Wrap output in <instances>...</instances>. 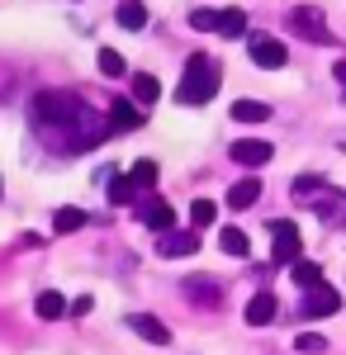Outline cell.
Instances as JSON below:
<instances>
[{
  "mask_svg": "<svg viewBox=\"0 0 346 355\" xmlns=\"http://www.w3.org/2000/svg\"><path fill=\"white\" fill-rule=\"evenodd\" d=\"M28 119L38 123V133L48 137V142L67 147V152H85V147H95L100 137L114 133L109 119H100L95 110H85L76 95H62V90H43V95H33Z\"/></svg>",
  "mask_w": 346,
  "mask_h": 355,
  "instance_id": "1",
  "label": "cell"
},
{
  "mask_svg": "<svg viewBox=\"0 0 346 355\" xmlns=\"http://www.w3.org/2000/svg\"><path fill=\"white\" fill-rule=\"evenodd\" d=\"M218 85H223V67H218L209 53H195L186 62V71H181L176 100H181V105H190V110H199V105H209L213 95H218Z\"/></svg>",
  "mask_w": 346,
  "mask_h": 355,
  "instance_id": "2",
  "label": "cell"
},
{
  "mask_svg": "<svg viewBox=\"0 0 346 355\" xmlns=\"http://www.w3.org/2000/svg\"><path fill=\"white\" fill-rule=\"evenodd\" d=\"M285 24L304 38V43H318V48H327L332 43V28H327V15H322L318 5H294L290 15H285Z\"/></svg>",
  "mask_w": 346,
  "mask_h": 355,
  "instance_id": "3",
  "label": "cell"
},
{
  "mask_svg": "<svg viewBox=\"0 0 346 355\" xmlns=\"http://www.w3.org/2000/svg\"><path fill=\"white\" fill-rule=\"evenodd\" d=\"M270 256H275V266H294V261H304L299 251H304V237H299V227L290 218H275L270 223Z\"/></svg>",
  "mask_w": 346,
  "mask_h": 355,
  "instance_id": "4",
  "label": "cell"
},
{
  "mask_svg": "<svg viewBox=\"0 0 346 355\" xmlns=\"http://www.w3.org/2000/svg\"><path fill=\"white\" fill-rule=\"evenodd\" d=\"M247 53H252V67H261V71H280V67L290 62L285 43L270 38V33H252V38H247Z\"/></svg>",
  "mask_w": 346,
  "mask_h": 355,
  "instance_id": "5",
  "label": "cell"
},
{
  "mask_svg": "<svg viewBox=\"0 0 346 355\" xmlns=\"http://www.w3.org/2000/svg\"><path fill=\"white\" fill-rule=\"evenodd\" d=\"M228 157L238 166H247V171H256V166H266L270 157H275V147H270L266 137H238V142L228 147Z\"/></svg>",
  "mask_w": 346,
  "mask_h": 355,
  "instance_id": "6",
  "label": "cell"
},
{
  "mask_svg": "<svg viewBox=\"0 0 346 355\" xmlns=\"http://www.w3.org/2000/svg\"><path fill=\"white\" fill-rule=\"evenodd\" d=\"M342 308V294L332 289V284H313V289H304V318H332Z\"/></svg>",
  "mask_w": 346,
  "mask_h": 355,
  "instance_id": "7",
  "label": "cell"
},
{
  "mask_svg": "<svg viewBox=\"0 0 346 355\" xmlns=\"http://www.w3.org/2000/svg\"><path fill=\"white\" fill-rule=\"evenodd\" d=\"M109 123H114V133H133L138 123H142V105H138L133 95H114L109 100Z\"/></svg>",
  "mask_w": 346,
  "mask_h": 355,
  "instance_id": "8",
  "label": "cell"
},
{
  "mask_svg": "<svg viewBox=\"0 0 346 355\" xmlns=\"http://www.w3.org/2000/svg\"><path fill=\"white\" fill-rule=\"evenodd\" d=\"M181 289H186V299L199 303V308H218V303H223V289L213 284L209 275H190V279H181Z\"/></svg>",
  "mask_w": 346,
  "mask_h": 355,
  "instance_id": "9",
  "label": "cell"
},
{
  "mask_svg": "<svg viewBox=\"0 0 346 355\" xmlns=\"http://www.w3.org/2000/svg\"><path fill=\"white\" fill-rule=\"evenodd\" d=\"M199 251V232L190 227V232H161L157 237V256H166V261H176V256H195Z\"/></svg>",
  "mask_w": 346,
  "mask_h": 355,
  "instance_id": "10",
  "label": "cell"
},
{
  "mask_svg": "<svg viewBox=\"0 0 346 355\" xmlns=\"http://www.w3.org/2000/svg\"><path fill=\"white\" fill-rule=\"evenodd\" d=\"M129 327H133L142 341H152V346H171V327H166L161 318H152V313H133Z\"/></svg>",
  "mask_w": 346,
  "mask_h": 355,
  "instance_id": "11",
  "label": "cell"
},
{
  "mask_svg": "<svg viewBox=\"0 0 346 355\" xmlns=\"http://www.w3.org/2000/svg\"><path fill=\"white\" fill-rule=\"evenodd\" d=\"M138 214H142V223H147V227H152V232H171V223H176V214H171V204H166V199H142V209H138Z\"/></svg>",
  "mask_w": 346,
  "mask_h": 355,
  "instance_id": "12",
  "label": "cell"
},
{
  "mask_svg": "<svg viewBox=\"0 0 346 355\" xmlns=\"http://www.w3.org/2000/svg\"><path fill=\"white\" fill-rule=\"evenodd\" d=\"M247 322H252V327H270V322H275V294H266V289L252 294V303H247Z\"/></svg>",
  "mask_w": 346,
  "mask_h": 355,
  "instance_id": "13",
  "label": "cell"
},
{
  "mask_svg": "<svg viewBox=\"0 0 346 355\" xmlns=\"http://www.w3.org/2000/svg\"><path fill=\"white\" fill-rule=\"evenodd\" d=\"M33 313H38V318H43V322H57V318H67V313H72V308H67V299H62V294H57V289H43V294H38V299H33Z\"/></svg>",
  "mask_w": 346,
  "mask_h": 355,
  "instance_id": "14",
  "label": "cell"
},
{
  "mask_svg": "<svg viewBox=\"0 0 346 355\" xmlns=\"http://www.w3.org/2000/svg\"><path fill=\"white\" fill-rule=\"evenodd\" d=\"M114 19H119V28H129V33H142L147 28V5L142 0H124Z\"/></svg>",
  "mask_w": 346,
  "mask_h": 355,
  "instance_id": "15",
  "label": "cell"
},
{
  "mask_svg": "<svg viewBox=\"0 0 346 355\" xmlns=\"http://www.w3.org/2000/svg\"><path fill=\"white\" fill-rule=\"evenodd\" d=\"M256 199H261V180L247 175V180H238V185L228 190V209H252Z\"/></svg>",
  "mask_w": 346,
  "mask_h": 355,
  "instance_id": "16",
  "label": "cell"
},
{
  "mask_svg": "<svg viewBox=\"0 0 346 355\" xmlns=\"http://www.w3.org/2000/svg\"><path fill=\"white\" fill-rule=\"evenodd\" d=\"M133 100L142 105V110H147V105H157V100H161V81L152 76V71H138V76H133Z\"/></svg>",
  "mask_w": 346,
  "mask_h": 355,
  "instance_id": "17",
  "label": "cell"
},
{
  "mask_svg": "<svg viewBox=\"0 0 346 355\" xmlns=\"http://www.w3.org/2000/svg\"><path fill=\"white\" fill-rule=\"evenodd\" d=\"M233 119H238V123H266L270 105L266 100H238V105H233Z\"/></svg>",
  "mask_w": 346,
  "mask_h": 355,
  "instance_id": "18",
  "label": "cell"
},
{
  "mask_svg": "<svg viewBox=\"0 0 346 355\" xmlns=\"http://www.w3.org/2000/svg\"><path fill=\"white\" fill-rule=\"evenodd\" d=\"M218 33H223V38H242V33H247V15H242L238 5H233V10H218Z\"/></svg>",
  "mask_w": 346,
  "mask_h": 355,
  "instance_id": "19",
  "label": "cell"
},
{
  "mask_svg": "<svg viewBox=\"0 0 346 355\" xmlns=\"http://www.w3.org/2000/svg\"><path fill=\"white\" fill-rule=\"evenodd\" d=\"M213 223H218V204L213 199H195L190 204V227L199 232V227H213Z\"/></svg>",
  "mask_w": 346,
  "mask_h": 355,
  "instance_id": "20",
  "label": "cell"
},
{
  "mask_svg": "<svg viewBox=\"0 0 346 355\" xmlns=\"http://www.w3.org/2000/svg\"><path fill=\"white\" fill-rule=\"evenodd\" d=\"M218 246H223L228 256H247V251H252V242H247L242 227H223V232H218Z\"/></svg>",
  "mask_w": 346,
  "mask_h": 355,
  "instance_id": "21",
  "label": "cell"
},
{
  "mask_svg": "<svg viewBox=\"0 0 346 355\" xmlns=\"http://www.w3.org/2000/svg\"><path fill=\"white\" fill-rule=\"evenodd\" d=\"M290 275H294V284H304V289H313V284H322L318 261H294V266H290Z\"/></svg>",
  "mask_w": 346,
  "mask_h": 355,
  "instance_id": "22",
  "label": "cell"
},
{
  "mask_svg": "<svg viewBox=\"0 0 346 355\" xmlns=\"http://www.w3.org/2000/svg\"><path fill=\"white\" fill-rule=\"evenodd\" d=\"M95 67H100V76H124L129 67H124V53H114V48H100L95 53Z\"/></svg>",
  "mask_w": 346,
  "mask_h": 355,
  "instance_id": "23",
  "label": "cell"
},
{
  "mask_svg": "<svg viewBox=\"0 0 346 355\" xmlns=\"http://www.w3.org/2000/svg\"><path fill=\"white\" fill-rule=\"evenodd\" d=\"M53 227L62 232V237H67V232H76V227H85V214L67 204V209H57V214H53Z\"/></svg>",
  "mask_w": 346,
  "mask_h": 355,
  "instance_id": "24",
  "label": "cell"
},
{
  "mask_svg": "<svg viewBox=\"0 0 346 355\" xmlns=\"http://www.w3.org/2000/svg\"><path fill=\"white\" fill-rule=\"evenodd\" d=\"M105 190H109V199H114V204H129V199L138 194V185L129 180V175H109V180H105Z\"/></svg>",
  "mask_w": 346,
  "mask_h": 355,
  "instance_id": "25",
  "label": "cell"
},
{
  "mask_svg": "<svg viewBox=\"0 0 346 355\" xmlns=\"http://www.w3.org/2000/svg\"><path fill=\"white\" fill-rule=\"evenodd\" d=\"M129 180H133L138 190H152V185H157V162H133Z\"/></svg>",
  "mask_w": 346,
  "mask_h": 355,
  "instance_id": "26",
  "label": "cell"
},
{
  "mask_svg": "<svg viewBox=\"0 0 346 355\" xmlns=\"http://www.w3.org/2000/svg\"><path fill=\"white\" fill-rule=\"evenodd\" d=\"M294 351H304V355H322V351H327V341H322L318 331H299V336H294Z\"/></svg>",
  "mask_w": 346,
  "mask_h": 355,
  "instance_id": "27",
  "label": "cell"
},
{
  "mask_svg": "<svg viewBox=\"0 0 346 355\" xmlns=\"http://www.w3.org/2000/svg\"><path fill=\"white\" fill-rule=\"evenodd\" d=\"M190 28L195 33H218V10H195L190 15Z\"/></svg>",
  "mask_w": 346,
  "mask_h": 355,
  "instance_id": "28",
  "label": "cell"
},
{
  "mask_svg": "<svg viewBox=\"0 0 346 355\" xmlns=\"http://www.w3.org/2000/svg\"><path fill=\"white\" fill-rule=\"evenodd\" d=\"M327 190V185H322V175H299V180H294V194H299V199H308V194H322Z\"/></svg>",
  "mask_w": 346,
  "mask_h": 355,
  "instance_id": "29",
  "label": "cell"
},
{
  "mask_svg": "<svg viewBox=\"0 0 346 355\" xmlns=\"http://www.w3.org/2000/svg\"><path fill=\"white\" fill-rule=\"evenodd\" d=\"M85 313H90V299H85V294H81V299L72 303V318H85Z\"/></svg>",
  "mask_w": 346,
  "mask_h": 355,
  "instance_id": "30",
  "label": "cell"
},
{
  "mask_svg": "<svg viewBox=\"0 0 346 355\" xmlns=\"http://www.w3.org/2000/svg\"><path fill=\"white\" fill-rule=\"evenodd\" d=\"M332 76H337V81L346 85V62H337V67H332Z\"/></svg>",
  "mask_w": 346,
  "mask_h": 355,
  "instance_id": "31",
  "label": "cell"
}]
</instances>
